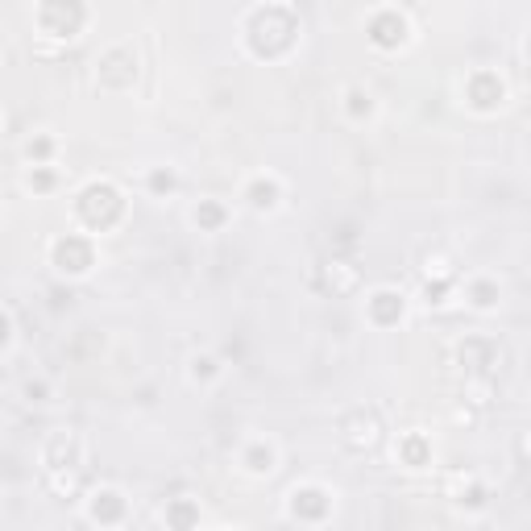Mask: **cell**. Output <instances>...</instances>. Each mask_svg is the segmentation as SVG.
Here are the masks:
<instances>
[{
  "instance_id": "obj_1",
  "label": "cell",
  "mask_w": 531,
  "mask_h": 531,
  "mask_svg": "<svg viewBox=\"0 0 531 531\" xmlns=\"http://www.w3.org/2000/svg\"><path fill=\"white\" fill-rule=\"evenodd\" d=\"M299 42V13L291 5H258L245 13V46L254 59H283Z\"/></svg>"
},
{
  "instance_id": "obj_2",
  "label": "cell",
  "mask_w": 531,
  "mask_h": 531,
  "mask_svg": "<svg viewBox=\"0 0 531 531\" xmlns=\"http://www.w3.org/2000/svg\"><path fill=\"white\" fill-rule=\"evenodd\" d=\"M75 216H79V225L88 229V233L117 229L121 216H125V195H121V187L108 183V179H92L88 187H79V195H75Z\"/></svg>"
},
{
  "instance_id": "obj_3",
  "label": "cell",
  "mask_w": 531,
  "mask_h": 531,
  "mask_svg": "<svg viewBox=\"0 0 531 531\" xmlns=\"http://www.w3.org/2000/svg\"><path fill=\"white\" fill-rule=\"evenodd\" d=\"M92 9L79 5V0H46V5L34 9V21L42 38H54V42H71L83 34V25H88Z\"/></svg>"
},
{
  "instance_id": "obj_4",
  "label": "cell",
  "mask_w": 531,
  "mask_h": 531,
  "mask_svg": "<svg viewBox=\"0 0 531 531\" xmlns=\"http://www.w3.org/2000/svg\"><path fill=\"white\" fill-rule=\"evenodd\" d=\"M137 75H142V59H137V50L129 42L108 46L96 59V88H104V92H129Z\"/></svg>"
},
{
  "instance_id": "obj_5",
  "label": "cell",
  "mask_w": 531,
  "mask_h": 531,
  "mask_svg": "<svg viewBox=\"0 0 531 531\" xmlns=\"http://www.w3.org/2000/svg\"><path fill=\"white\" fill-rule=\"evenodd\" d=\"M50 266L59 270L63 278H83V274L96 266V245H92V237H83V233L54 237V245H50Z\"/></svg>"
},
{
  "instance_id": "obj_6",
  "label": "cell",
  "mask_w": 531,
  "mask_h": 531,
  "mask_svg": "<svg viewBox=\"0 0 531 531\" xmlns=\"http://www.w3.org/2000/svg\"><path fill=\"white\" fill-rule=\"evenodd\" d=\"M457 361H461L465 378H486V382H494V374L502 370V345L490 341V337H465L457 345Z\"/></svg>"
},
{
  "instance_id": "obj_7",
  "label": "cell",
  "mask_w": 531,
  "mask_h": 531,
  "mask_svg": "<svg viewBox=\"0 0 531 531\" xmlns=\"http://www.w3.org/2000/svg\"><path fill=\"white\" fill-rule=\"evenodd\" d=\"M366 38H370V46H378V50H399V46H407V38H411V21H407L403 9L382 5V9H374L370 21H366Z\"/></svg>"
},
{
  "instance_id": "obj_8",
  "label": "cell",
  "mask_w": 531,
  "mask_h": 531,
  "mask_svg": "<svg viewBox=\"0 0 531 531\" xmlns=\"http://www.w3.org/2000/svg\"><path fill=\"white\" fill-rule=\"evenodd\" d=\"M382 419L378 411H366V407H357L341 419V444L349 453H374L378 444H382Z\"/></svg>"
},
{
  "instance_id": "obj_9",
  "label": "cell",
  "mask_w": 531,
  "mask_h": 531,
  "mask_svg": "<svg viewBox=\"0 0 531 531\" xmlns=\"http://www.w3.org/2000/svg\"><path fill=\"white\" fill-rule=\"evenodd\" d=\"M42 465H46V473L83 469V436L75 428H54L42 444Z\"/></svg>"
},
{
  "instance_id": "obj_10",
  "label": "cell",
  "mask_w": 531,
  "mask_h": 531,
  "mask_svg": "<svg viewBox=\"0 0 531 531\" xmlns=\"http://www.w3.org/2000/svg\"><path fill=\"white\" fill-rule=\"evenodd\" d=\"M465 104L473 108V113H498V108L507 104V83H502V75L490 71V67L473 71L465 79Z\"/></svg>"
},
{
  "instance_id": "obj_11",
  "label": "cell",
  "mask_w": 531,
  "mask_h": 531,
  "mask_svg": "<svg viewBox=\"0 0 531 531\" xmlns=\"http://www.w3.org/2000/svg\"><path fill=\"white\" fill-rule=\"evenodd\" d=\"M125 515H129V502H125L121 490L100 486V490L88 494V519H92V523H100V527H117Z\"/></svg>"
},
{
  "instance_id": "obj_12",
  "label": "cell",
  "mask_w": 531,
  "mask_h": 531,
  "mask_svg": "<svg viewBox=\"0 0 531 531\" xmlns=\"http://www.w3.org/2000/svg\"><path fill=\"white\" fill-rule=\"evenodd\" d=\"M366 316L378 324V328H390L407 316V295L395 291V287H378L370 299H366Z\"/></svg>"
},
{
  "instance_id": "obj_13",
  "label": "cell",
  "mask_w": 531,
  "mask_h": 531,
  "mask_svg": "<svg viewBox=\"0 0 531 531\" xmlns=\"http://www.w3.org/2000/svg\"><path fill=\"white\" fill-rule=\"evenodd\" d=\"M328 507H332V494L324 486H295L291 502H287L291 519H324Z\"/></svg>"
},
{
  "instance_id": "obj_14",
  "label": "cell",
  "mask_w": 531,
  "mask_h": 531,
  "mask_svg": "<svg viewBox=\"0 0 531 531\" xmlns=\"http://www.w3.org/2000/svg\"><path fill=\"white\" fill-rule=\"evenodd\" d=\"M245 204L254 212H274L278 204H283V183H278L274 175H254L245 187Z\"/></svg>"
},
{
  "instance_id": "obj_15",
  "label": "cell",
  "mask_w": 531,
  "mask_h": 531,
  "mask_svg": "<svg viewBox=\"0 0 531 531\" xmlns=\"http://www.w3.org/2000/svg\"><path fill=\"white\" fill-rule=\"evenodd\" d=\"M241 469L249 473V478H270V473L278 469V449L270 440H249L245 453H241Z\"/></svg>"
},
{
  "instance_id": "obj_16",
  "label": "cell",
  "mask_w": 531,
  "mask_h": 531,
  "mask_svg": "<svg viewBox=\"0 0 531 531\" xmlns=\"http://www.w3.org/2000/svg\"><path fill=\"white\" fill-rule=\"evenodd\" d=\"M341 100H345V117L349 121H370L378 113V100H374V92L366 88V83H349Z\"/></svg>"
},
{
  "instance_id": "obj_17",
  "label": "cell",
  "mask_w": 531,
  "mask_h": 531,
  "mask_svg": "<svg viewBox=\"0 0 531 531\" xmlns=\"http://www.w3.org/2000/svg\"><path fill=\"white\" fill-rule=\"evenodd\" d=\"M419 274H424V283H457V262L449 254H419Z\"/></svg>"
},
{
  "instance_id": "obj_18",
  "label": "cell",
  "mask_w": 531,
  "mask_h": 531,
  "mask_svg": "<svg viewBox=\"0 0 531 531\" xmlns=\"http://www.w3.org/2000/svg\"><path fill=\"white\" fill-rule=\"evenodd\" d=\"M399 457H403V465H411V469H428V465H432V440L419 436V432H407V436L399 440Z\"/></svg>"
},
{
  "instance_id": "obj_19",
  "label": "cell",
  "mask_w": 531,
  "mask_h": 531,
  "mask_svg": "<svg viewBox=\"0 0 531 531\" xmlns=\"http://www.w3.org/2000/svg\"><path fill=\"white\" fill-rule=\"evenodd\" d=\"M357 283H361V278H357V270H353L349 262H328V266H324V287H328L332 295H353Z\"/></svg>"
},
{
  "instance_id": "obj_20",
  "label": "cell",
  "mask_w": 531,
  "mask_h": 531,
  "mask_svg": "<svg viewBox=\"0 0 531 531\" xmlns=\"http://www.w3.org/2000/svg\"><path fill=\"white\" fill-rule=\"evenodd\" d=\"M498 283L494 278H473V283L465 287V299H469V307H478V312H490V307H498Z\"/></svg>"
},
{
  "instance_id": "obj_21",
  "label": "cell",
  "mask_w": 531,
  "mask_h": 531,
  "mask_svg": "<svg viewBox=\"0 0 531 531\" xmlns=\"http://www.w3.org/2000/svg\"><path fill=\"white\" fill-rule=\"evenodd\" d=\"M166 523H171V531H195V523H200V507H195L191 498H175L171 507H166Z\"/></svg>"
},
{
  "instance_id": "obj_22",
  "label": "cell",
  "mask_w": 531,
  "mask_h": 531,
  "mask_svg": "<svg viewBox=\"0 0 531 531\" xmlns=\"http://www.w3.org/2000/svg\"><path fill=\"white\" fill-rule=\"evenodd\" d=\"M220 370H225V366H220V361H216L212 353H195L187 374H191V382H204V386H208V382H216V378H220Z\"/></svg>"
},
{
  "instance_id": "obj_23",
  "label": "cell",
  "mask_w": 531,
  "mask_h": 531,
  "mask_svg": "<svg viewBox=\"0 0 531 531\" xmlns=\"http://www.w3.org/2000/svg\"><path fill=\"white\" fill-rule=\"evenodd\" d=\"M465 403L486 411L494 403V382H486V378H465Z\"/></svg>"
},
{
  "instance_id": "obj_24",
  "label": "cell",
  "mask_w": 531,
  "mask_h": 531,
  "mask_svg": "<svg viewBox=\"0 0 531 531\" xmlns=\"http://www.w3.org/2000/svg\"><path fill=\"white\" fill-rule=\"evenodd\" d=\"M25 158H30L34 166H50V158H54V137L50 133L30 137V142H25Z\"/></svg>"
},
{
  "instance_id": "obj_25",
  "label": "cell",
  "mask_w": 531,
  "mask_h": 531,
  "mask_svg": "<svg viewBox=\"0 0 531 531\" xmlns=\"http://www.w3.org/2000/svg\"><path fill=\"white\" fill-rule=\"evenodd\" d=\"M46 486L59 498H67V494H79L83 478H79V469H63V473H46Z\"/></svg>"
},
{
  "instance_id": "obj_26",
  "label": "cell",
  "mask_w": 531,
  "mask_h": 531,
  "mask_svg": "<svg viewBox=\"0 0 531 531\" xmlns=\"http://www.w3.org/2000/svg\"><path fill=\"white\" fill-rule=\"evenodd\" d=\"M191 216H195V225H200V229H220V225H225V208H220L216 200H200V208H195Z\"/></svg>"
},
{
  "instance_id": "obj_27",
  "label": "cell",
  "mask_w": 531,
  "mask_h": 531,
  "mask_svg": "<svg viewBox=\"0 0 531 531\" xmlns=\"http://www.w3.org/2000/svg\"><path fill=\"white\" fill-rule=\"evenodd\" d=\"M175 187H179V175L171 171V166H158V171L150 175V191L154 195H171Z\"/></svg>"
},
{
  "instance_id": "obj_28",
  "label": "cell",
  "mask_w": 531,
  "mask_h": 531,
  "mask_svg": "<svg viewBox=\"0 0 531 531\" xmlns=\"http://www.w3.org/2000/svg\"><path fill=\"white\" fill-rule=\"evenodd\" d=\"M25 187H30V191H50L54 187V171H50V166H34V171L25 175Z\"/></svg>"
},
{
  "instance_id": "obj_29",
  "label": "cell",
  "mask_w": 531,
  "mask_h": 531,
  "mask_svg": "<svg viewBox=\"0 0 531 531\" xmlns=\"http://www.w3.org/2000/svg\"><path fill=\"white\" fill-rule=\"evenodd\" d=\"M453 291V283H424V295H428V307H440L444 295Z\"/></svg>"
},
{
  "instance_id": "obj_30",
  "label": "cell",
  "mask_w": 531,
  "mask_h": 531,
  "mask_svg": "<svg viewBox=\"0 0 531 531\" xmlns=\"http://www.w3.org/2000/svg\"><path fill=\"white\" fill-rule=\"evenodd\" d=\"M46 395H50V382L46 378L25 382V399H30V403H46Z\"/></svg>"
},
{
  "instance_id": "obj_31",
  "label": "cell",
  "mask_w": 531,
  "mask_h": 531,
  "mask_svg": "<svg viewBox=\"0 0 531 531\" xmlns=\"http://www.w3.org/2000/svg\"><path fill=\"white\" fill-rule=\"evenodd\" d=\"M9 337H13V324H9V316H5V312H0V349L9 345Z\"/></svg>"
},
{
  "instance_id": "obj_32",
  "label": "cell",
  "mask_w": 531,
  "mask_h": 531,
  "mask_svg": "<svg viewBox=\"0 0 531 531\" xmlns=\"http://www.w3.org/2000/svg\"><path fill=\"white\" fill-rule=\"evenodd\" d=\"M216 531H225V527H216Z\"/></svg>"
}]
</instances>
